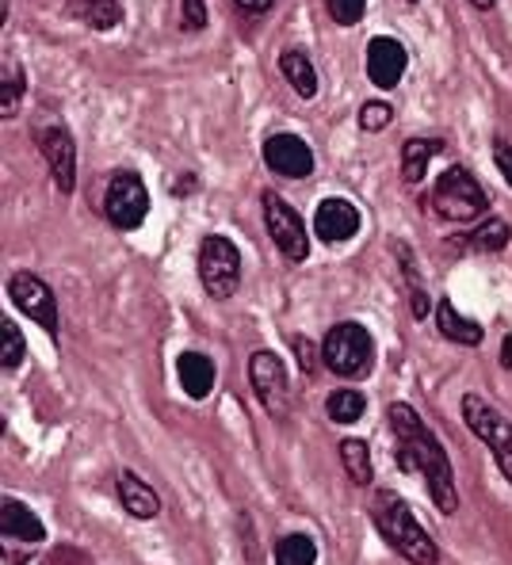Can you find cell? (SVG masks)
Here are the masks:
<instances>
[{"instance_id": "obj_10", "label": "cell", "mask_w": 512, "mask_h": 565, "mask_svg": "<svg viewBox=\"0 0 512 565\" xmlns=\"http://www.w3.org/2000/svg\"><path fill=\"white\" fill-rule=\"evenodd\" d=\"M8 298L20 306V313H28L35 326H43L46 332H57V302H54V290L46 287L35 271H15L8 279Z\"/></svg>"}, {"instance_id": "obj_29", "label": "cell", "mask_w": 512, "mask_h": 565, "mask_svg": "<svg viewBox=\"0 0 512 565\" xmlns=\"http://www.w3.org/2000/svg\"><path fill=\"white\" fill-rule=\"evenodd\" d=\"M329 15H333V23H341V28H356L363 20V12H367V0H326Z\"/></svg>"}, {"instance_id": "obj_28", "label": "cell", "mask_w": 512, "mask_h": 565, "mask_svg": "<svg viewBox=\"0 0 512 565\" xmlns=\"http://www.w3.org/2000/svg\"><path fill=\"white\" fill-rule=\"evenodd\" d=\"M0 332H4V355H0V363H4V371H15L23 363V337L20 329H15V321H0Z\"/></svg>"}, {"instance_id": "obj_3", "label": "cell", "mask_w": 512, "mask_h": 565, "mask_svg": "<svg viewBox=\"0 0 512 565\" xmlns=\"http://www.w3.org/2000/svg\"><path fill=\"white\" fill-rule=\"evenodd\" d=\"M433 211L448 222H474L478 214L490 211V195L470 177L467 164H451L433 184Z\"/></svg>"}, {"instance_id": "obj_13", "label": "cell", "mask_w": 512, "mask_h": 565, "mask_svg": "<svg viewBox=\"0 0 512 565\" xmlns=\"http://www.w3.org/2000/svg\"><path fill=\"white\" fill-rule=\"evenodd\" d=\"M406 65H409V54L398 39L375 35L367 43V77L375 88H386V93H391V88L406 77Z\"/></svg>"}, {"instance_id": "obj_36", "label": "cell", "mask_w": 512, "mask_h": 565, "mask_svg": "<svg viewBox=\"0 0 512 565\" xmlns=\"http://www.w3.org/2000/svg\"><path fill=\"white\" fill-rule=\"evenodd\" d=\"M501 367H512V337L501 340Z\"/></svg>"}, {"instance_id": "obj_26", "label": "cell", "mask_w": 512, "mask_h": 565, "mask_svg": "<svg viewBox=\"0 0 512 565\" xmlns=\"http://www.w3.org/2000/svg\"><path fill=\"white\" fill-rule=\"evenodd\" d=\"M509 237H512L509 222L486 218L482 226H478L474 234H470V248H478V253H501V248L509 245Z\"/></svg>"}, {"instance_id": "obj_25", "label": "cell", "mask_w": 512, "mask_h": 565, "mask_svg": "<svg viewBox=\"0 0 512 565\" xmlns=\"http://www.w3.org/2000/svg\"><path fill=\"white\" fill-rule=\"evenodd\" d=\"M341 462L356 486H371V451L363 439H341Z\"/></svg>"}, {"instance_id": "obj_1", "label": "cell", "mask_w": 512, "mask_h": 565, "mask_svg": "<svg viewBox=\"0 0 512 565\" xmlns=\"http://www.w3.org/2000/svg\"><path fill=\"white\" fill-rule=\"evenodd\" d=\"M391 428H394V439H398V462L406 473H420L433 493L436 509L444 516L459 509V493H456V473H451V462H448V451L440 447V439L433 436L425 420L417 417V409L406 402H394L391 405Z\"/></svg>"}, {"instance_id": "obj_8", "label": "cell", "mask_w": 512, "mask_h": 565, "mask_svg": "<svg viewBox=\"0 0 512 565\" xmlns=\"http://www.w3.org/2000/svg\"><path fill=\"white\" fill-rule=\"evenodd\" d=\"M146 214H150V191H146L142 177H135V172H115L104 191V218L111 222L115 230L130 234V230L142 226Z\"/></svg>"}, {"instance_id": "obj_23", "label": "cell", "mask_w": 512, "mask_h": 565, "mask_svg": "<svg viewBox=\"0 0 512 565\" xmlns=\"http://www.w3.org/2000/svg\"><path fill=\"white\" fill-rule=\"evenodd\" d=\"M81 20L93 31H115L122 23L119 0H81Z\"/></svg>"}, {"instance_id": "obj_6", "label": "cell", "mask_w": 512, "mask_h": 565, "mask_svg": "<svg viewBox=\"0 0 512 565\" xmlns=\"http://www.w3.org/2000/svg\"><path fill=\"white\" fill-rule=\"evenodd\" d=\"M260 211H264V226H268L271 241L276 248L287 256L291 264H302L310 256V234H307V222L302 214L287 203L279 191H264L260 195Z\"/></svg>"}, {"instance_id": "obj_17", "label": "cell", "mask_w": 512, "mask_h": 565, "mask_svg": "<svg viewBox=\"0 0 512 565\" xmlns=\"http://www.w3.org/2000/svg\"><path fill=\"white\" fill-rule=\"evenodd\" d=\"M119 501H122V509L130 512V516H138V520H153L157 512H161V501H157V493L150 486H146L138 473H130V470H122L119 473Z\"/></svg>"}, {"instance_id": "obj_32", "label": "cell", "mask_w": 512, "mask_h": 565, "mask_svg": "<svg viewBox=\"0 0 512 565\" xmlns=\"http://www.w3.org/2000/svg\"><path fill=\"white\" fill-rule=\"evenodd\" d=\"M409 310H413V318H417V321H425L428 310H433V302H428V295H425V287H420V282H409Z\"/></svg>"}, {"instance_id": "obj_20", "label": "cell", "mask_w": 512, "mask_h": 565, "mask_svg": "<svg viewBox=\"0 0 512 565\" xmlns=\"http://www.w3.org/2000/svg\"><path fill=\"white\" fill-rule=\"evenodd\" d=\"M440 153V141L436 138H409L406 146H402V180L406 184H420L428 172V161Z\"/></svg>"}, {"instance_id": "obj_33", "label": "cell", "mask_w": 512, "mask_h": 565, "mask_svg": "<svg viewBox=\"0 0 512 565\" xmlns=\"http://www.w3.org/2000/svg\"><path fill=\"white\" fill-rule=\"evenodd\" d=\"M295 352H299L302 371H307V375H313V371H318V352H313V344H310L307 337H295Z\"/></svg>"}, {"instance_id": "obj_18", "label": "cell", "mask_w": 512, "mask_h": 565, "mask_svg": "<svg viewBox=\"0 0 512 565\" xmlns=\"http://www.w3.org/2000/svg\"><path fill=\"white\" fill-rule=\"evenodd\" d=\"M436 326H440V337L456 340V344H462V348H478V344H482V337H486V329L478 326V321L462 318V313L448 302V298L436 306Z\"/></svg>"}, {"instance_id": "obj_37", "label": "cell", "mask_w": 512, "mask_h": 565, "mask_svg": "<svg viewBox=\"0 0 512 565\" xmlns=\"http://www.w3.org/2000/svg\"><path fill=\"white\" fill-rule=\"evenodd\" d=\"M467 4H474L478 12H490V8H493V0H467Z\"/></svg>"}, {"instance_id": "obj_5", "label": "cell", "mask_w": 512, "mask_h": 565, "mask_svg": "<svg viewBox=\"0 0 512 565\" xmlns=\"http://www.w3.org/2000/svg\"><path fill=\"white\" fill-rule=\"evenodd\" d=\"M200 279L203 290L218 302L234 298V290L242 287V253L230 237L206 234L200 245Z\"/></svg>"}, {"instance_id": "obj_7", "label": "cell", "mask_w": 512, "mask_h": 565, "mask_svg": "<svg viewBox=\"0 0 512 565\" xmlns=\"http://www.w3.org/2000/svg\"><path fill=\"white\" fill-rule=\"evenodd\" d=\"M462 420H467V428L474 431L478 439H482L486 447L493 451V459H498L501 473L512 481V424L501 417L498 409H493L486 397L478 394H467L462 397Z\"/></svg>"}, {"instance_id": "obj_14", "label": "cell", "mask_w": 512, "mask_h": 565, "mask_svg": "<svg viewBox=\"0 0 512 565\" xmlns=\"http://www.w3.org/2000/svg\"><path fill=\"white\" fill-rule=\"evenodd\" d=\"M313 234L326 241V245L352 241L360 234V211L341 195L326 199V203H318V211H313Z\"/></svg>"}, {"instance_id": "obj_19", "label": "cell", "mask_w": 512, "mask_h": 565, "mask_svg": "<svg viewBox=\"0 0 512 565\" xmlns=\"http://www.w3.org/2000/svg\"><path fill=\"white\" fill-rule=\"evenodd\" d=\"M279 73H284L287 85L295 88V96H302V99L318 96V70H313V62L302 50H284V54H279Z\"/></svg>"}, {"instance_id": "obj_38", "label": "cell", "mask_w": 512, "mask_h": 565, "mask_svg": "<svg viewBox=\"0 0 512 565\" xmlns=\"http://www.w3.org/2000/svg\"><path fill=\"white\" fill-rule=\"evenodd\" d=\"M409 4H417V0H409Z\"/></svg>"}, {"instance_id": "obj_34", "label": "cell", "mask_w": 512, "mask_h": 565, "mask_svg": "<svg viewBox=\"0 0 512 565\" xmlns=\"http://www.w3.org/2000/svg\"><path fill=\"white\" fill-rule=\"evenodd\" d=\"M195 188H200V180H195L192 172H184V177L169 180V191H172V199H188V195H192Z\"/></svg>"}, {"instance_id": "obj_24", "label": "cell", "mask_w": 512, "mask_h": 565, "mask_svg": "<svg viewBox=\"0 0 512 565\" xmlns=\"http://www.w3.org/2000/svg\"><path fill=\"white\" fill-rule=\"evenodd\" d=\"M318 562V546L310 535H284L276 543V565H313Z\"/></svg>"}, {"instance_id": "obj_2", "label": "cell", "mask_w": 512, "mask_h": 565, "mask_svg": "<svg viewBox=\"0 0 512 565\" xmlns=\"http://www.w3.org/2000/svg\"><path fill=\"white\" fill-rule=\"evenodd\" d=\"M375 523H378V531H383L386 543H391L406 562H413V565H436V558H440L433 535L420 527L409 504L402 501L398 493H391V489H383V493L375 497Z\"/></svg>"}, {"instance_id": "obj_22", "label": "cell", "mask_w": 512, "mask_h": 565, "mask_svg": "<svg viewBox=\"0 0 512 565\" xmlns=\"http://www.w3.org/2000/svg\"><path fill=\"white\" fill-rule=\"evenodd\" d=\"M363 409H367V397L360 390H333L326 402V413L333 424H356L363 417Z\"/></svg>"}, {"instance_id": "obj_4", "label": "cell", "mask_w": 512, "mask_h": 565, "mask_svg": "<svg viewBox=\"0 0 512 565\" xmlns=\"http://www.w3.org/2000/svg\"><path fill=\"white\" fill-rule=\"evenodd\" d=\"M321 360L333 375L341 379H363L375 363V340L371 332L356 326V321H341L326 332V344H321Z\"/></svg>"}, {"instance_id": "obj_35", "label": "cell", "mask_w": 512, "mask_h": 565, "mask_svg": "<svg viewBox=\"0 0 512 565\" xmlns=\"http://www.w3.org/2000/svg\"><path fill=\"white\" fill-rule=\"evenodd\" d=\"M237 8H242L245 15H264V12H271L276 8V0H234Z\"/></svg>"}, {"instance_id": "obj_12", "label": "cell", "mask_w": 512, "mask_h": 565, "mask_svg": "<svg viewBox=\"0 0 512 565\" xmlns=\"http://www.w3.org/2000/svg\"><path fill=\"white\" fill-rule=\"evenodd\" d=\"M264 164L284 180H307L313 172V149L299 135L264 138Z\"/></svg>"}, {"instance_id": "obj_27", "label": "cell", "mask_w": 512, "mask_h": 565, "mask_svg": "<svg viewBox=\"0 0 512 565\" xmlns=\"http://www.w3.org/2000/svg\"><path fill=\"white\" fill-rule=\"evenodd\" d=\"M394 122V107L386 104V99H367V104L360 107V130H367V135H378V130H386Z\"/></svg>"}, {"instance_id": "obj_16", "label": "cell", "mask_w": 512, "mask_h": 565, "mask_svg": "<svg viewBox=\"0 0 512 565\" xmlns=\"http://www.w3.org/2000/svg\"><path fill=\"white\" fill-rule=\"evenodd\" d=\"M0 512H4V535L8 539H20V543H43V539H46L43 520H39L23 501H15V497H4Z\"/></svg>"}, {"instance_id": "obj_31", "label": "cell", "mask_w": 512, "mask_h": 565, "mask_svg": "<svg viewBox=\"0 0 512 565\" xmlns=\"http://www.w3.org/2000/svg\"><path fill=\"white\" fill-rule=\"evenodd\" d=\"M206 28V0H184V31Z\"/></svg>"}, {"instance_id": "obj_9", "label": "cell", "mask_w": 512, "mask_h": 565, "mask_svg": "<svg viewBox=\"0 0 512 565\" xmlns=\"http://www.w3.org/2000/svg\"><path fill=\"white\" fill-rule=\"evenodd\" d=\"M35 146L43 153L46 169H51L57 191L70 195L77 188V141H73V135L62 122H46V127L35 130Z\"/></svg>"}, {"instance_id": "obj_15", "label": "cell", "mask_w": 512, "mask_h": 565, "mask_svg": "<svg viewBox=\"0 0 512 565\" xmlns=\"http://www.w3.org/2000/svg\"><path fill=\"white\" fill-rule=\"evenodd\" d=\"M177 379H180V386H184L188 397L203 402V397L214 390L218 367H214V360H211V355H203V352H180L177 355Z\"/></svg>"}, {"instance_id": "obj_30", "label": "cell", "mask_w": 512, "mask_h": 565, "mask_svg": "<svg viewBox=\"0 0 512 565\" xmlns=\"http://www.w3.org/2000/svg\"><path fill=\"white\" fill-rule=\"evenodd\" d=\"M493 161H498V172H501V180L512 188V141L509 138H498L493 141Z\"/></svg>"}, {"instance_id": "obj_21", "label": "cell", "mask_w": 512, "mask_h": 565, "mask_svg": "<svg viewBox=\"0 0 512 565\" xmlns=\"http://www.w3.org/2000/svg\"><path fill=\"white\" fill-rule=\"evenodd\" d=\"M23 93H28V77H23V65H15L12 57L4 54V70H0V119H15L23 104Z\"/></svg>"}, {"instance_id": "obj_11", "label": "cell", "mask_w": 512, "mask_h": 565, "mask_svg": "<svg viewBox=\"0 0 512 565\" xmlns=\"http://www.w3.org/2000/svg\"><path fill=\"white\" fill-rule=\"evenodd\" d=\"M249 382L260 397V405L271 413V417H284L287 413V397H291V386H287V367L276 352H253L249 360Z\"/></svg>"}]
</instances>
